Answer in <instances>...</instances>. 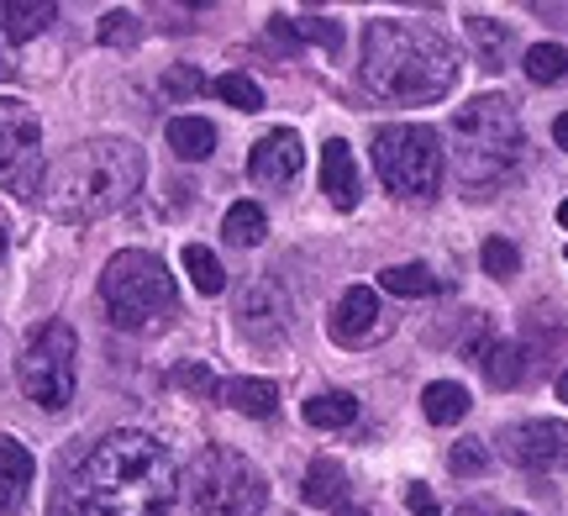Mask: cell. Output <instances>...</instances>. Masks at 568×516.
I'll return each instance as SVG.
<instances>
[{
	"mask_svg": "<svg viewBox=\"0 0 568 516\" xmlns=\"http://www.w3.org/2000/svg\"><path fill=\"white\" fill-rule=\"evenodd\" d=\"M564 259H568V249H564Z\"/></svg>",
	"mask_w": 568,
	"mask_h": 516,
	"instance_id": "obj_43",
	"label": "cell"
},
{
	"mask_svg": "<svg viewBox=\"0 0 568 516\" xmlns=\"http://www.w3.org/2000/svg\"><path fill=\"white\" fill-rule=\"evenodd\" d=\"M27 485H32V454L21 448L17 437H0V516L21 512Z\"/></svg>",
	"mask_w": 568,
	"mask_h": 516,
	"instance_id": "obj_15",
	"label": "cell"
},
{
	"mask_svg": "<svg viewBox=\"0 0 568 516\" xmlns=\"http://www.w3.org/2000/svg\"><path fill=\"white\" fill-rule=\"evenodd\" d=\"M500 448L516 469H531V475H552V469H568V422H552V416H537V422H516L500 433Z\"/></svg>",
	"mask_w": 568,
	"mask_h": 516,
	"instance_id": "obj_10",
	"label": "cell"
},
{
	"mask_svg": "<svg viewBox=\"0 0 568 516\" xmlns=\"http://www.w3.org/2000/svg\"><path fill=\"white\" fill-rule=\"evenodd\" d=\"M301 496L311 500V506H343L347 496V475H343V464L337 458H316L311 469H305V485H301Z\"/></svg>",
	"mask_w": 568,
	"mask_h": 516,
	"instance_id": "obj_18",
	"label": "cell"
},
{
	"mask_svg": "<svg viewBox=\"0 0 568 516\" xmlns=\"http://www.w3.org/2000/svg\"><path fill=\"white\" fill-rule=\"evenodd\" d=\"M558 401H568V370L558 374Z\"/></svg>",
	"mask_w": 568,
	"mask_h": 516,
	"instance_id": "obj_38",
	"label": "cell"
},
{
	"mask_svg": "<svg viewBox=\"0 0 568 516\" xmlns=\"http://www.w3.org/2000/svg\"><path fill=\"white\" fill-rule=\"evenodd\" d=\"M305 422L311 427H322V433H332V427H353L358 422V401L347 391H322L305 401Z\"/></svg>",
	"mask_w": 568,
	"mask_h": 516,
	"instance_id": "obj_22",
	"label": "cell"
},
{
	"mask_svg": "<svg viewBox=\"0 0 568 516\" xmlns=\"http://www.w3.org/2000/svg\"><path fill=\"white\" fill-rule=\"evenodd\" d=\"M479 364H485V380L495 391H510V385H521V374H527V353L516 348V343H495V337H489L485 353H479Z\"/></svg>",
	"mask_w": 568,
	"mask_h": 516,
	"instance_id": "obj_19",
	"label": "cell"
},
{
	"mask_svg": "<svg viewBox=\"0 0 568 516\" xmlns=\"http://www.w3.org/2000/svg\"><path fill=\"white\" fill-rule=\"evenodd\" d=\"M468 38L479 48V63H485V69H506V59H510V27L506 21L468 17Z\"/></svg>",
	"mask_w": 568,
	"mask_h": 516,
	"instance_id": "obj_24",
	"label": "cell"
},
{
	"mask_svg": "<svg viewBox=\"0 0 568 516\" xmlns=\"http://www.w3.org/2000/svg\"><path fill=\"white\" fill-rule=\"evenodd\" d=\"M101 42L105 48H111V42H116V48L138 42V17H132V11H105L101 17Z\"/></svg>",
	"mask_w": 568,
	"mask_h": 516,
	"instance_id": "obj_32",
	"label": "cell"
},
{
	"mask_svg": "<svg viewBox=\"0 0 568 516\" xmlns=\"http://www.w3.org/2000/svg\"><path fill=\"white\" fill-rule=\"evenodd\" d=\"M53 17H59V11H53L48 0H11V6H0V27H6V38L11 42L38 38Z\"/></svg>",
	"mask_w": 568,
	"mask_h": 516,
	"instance_id": "obj_20",
	"label": "cell"
},
{
	"mask_svg": "<svg viewBox=\"0 0 568 516\" xmlns=\"http://www.w3.org/2000/svg\"><path fill=\"white\" fill-rule=\"evenodd\" d=\"M101 301L105 316L122 332H142L174 311V274L163 269L159 253L122 249L111 253V264L101 269Z\"/></svg>",
	"mask_w": 568,
	"mask_h": 516,
	"instance_id": "obj_5",
	"label": "cell"
},
{
	"mask_svg": "<svg viewBox=\"0 0 568 516\" xmlns=\"http://www.w3.org/2000/svg\"><path fill=\"white\" fill-rule=\"evenodd\" d=\"M184 274L195 280V290H201V295H222V290H226L222 259H216L211 249H201V243H190V249H184Z\"/></svg>",
	"mask_w": 568,
	"mask_h": 516,
	"instance_id": "obj_27",
	"label": "cell"
},
{
	"mask_svg": "<svg viewBox=\"0 0 568 516\" xmlns=\"http://www.w3.org/2000/svg\"><path fill=\"white\" fill-rule=\"evenodd\" d=\"M74 327L69 322H42L27 348H21V364H17V380L27 401H38L42 412H63L74 401Z\"/></svg>",
	"mask_w": 568,
	"mask_h": 516,
	"instance_id": "obj_8",
	"label": "cell"
},
{
	"mask_svg": "<svg viewBox=\"0 0 568 516\" xmlns=\"http://www.w3.org/2000/svg\"><path fill=\"white\" fill-rule=\"evenodd\" d=\"M521 69H527L531 84H558L568 74V48H558V42H531Z\"/></svg>",
	"mask_w": 568,
	"mask_h": 516,
	"instance_id": "obj_26",
	"label": "cell"
},
{
	"mask_svg": "<svg viewBox=\"0 0 568 516\" xmlns=\"http://www.w3.org/2000/svg\"><path fill=\"white\" fill-rule=\"evenodd\" d=\"M163 90H169V95H201L205 80H201V69H195V63H174V69L163 74Z\"/></svg>",
	"mask_w": 568,
	"mask_h": 516,
	"instance_id": "obj_33",
	"label": "cell"
},
{
	"mask_svg": "<svg viewBox=\"0 0 568 516\" xmlns=\"http://www.w3.org/2000/svg\"><path fill=\"white\" fill-rule=\"evenodd\" d=\"M48 180V159H42V122L38 111L17 95H0V190L6 195H38Z\"/></svg>",
	"mask_w": 568,
	"mask_h": 516,
	"instance_id": "obj_9",
	"label": "cell"
},
{
	"mask_svg": "<svg viewBox=\"0 0 568 516\" xmlns=\"http://www.w3.org/2000/svg\"><path fill=\"white\" fill-rule=\"evenodd\" d=\"M379 290L406 295V301H426V295H437V290H443V280H437L426 264H389L385 274H379Z\"/></svg>",
	"mask_w": 568,
	"mask_h": 516,
	"instance_id": "obj_23",
	"label": "cell"
},
{
	"mask_svg": "<svg viewBox=\"0 0 568 516\" xmlns=\"http://www.w3.org/2000/svg\"><path fill=\"white\" fill-rule=\"evenodd\" d=\"M211 90H216L226 105H237V111H264V90L247 80V74H237V69H232V74H222Z\"/></svg>",
	"mask_w": 568,
	"mask_h": 516,
	"instance_id": "obj_28",
	"label": "cell"
},
{
	"mask_svg": "<svg viewBox=\"0 0 568 516\" xmlns=\"http://www.w3.org/2000/svg\"><path fill=\"white\" fill-rule=\"evenodd\" d=\"M190 500L201 516H258L268 500V485L253 469V458L211 443L190 464Z\"/></svg>",
	"mask_w": 568,
	"mask_h": 516,
	"instance_id": "obj_7",
	"label": "cell"
},
{
	"mask_svg": "<svg viewBox=\"0 0 568 516\" xmlns=\"http://www.w3.org/2000/svg\"><path fill=\"white\" fill-rule=\"evenodd\" d=\"M337 516H368L364 506H337Z\"/></svg>",
	"mask_w": 568,
	"mask_h": 516,
	"instance_id": "obj_39",
	"label": "cell"
},
{
	"mask_svg": "<svg viewBox=\"0 0 568 516\" xmlns=\"http://www.w3.org/2000/svg\"><path fill=\"white\" fill-rule=\"evenodd\" d=\"M406 506H410V512H416V516H443V506H437V496L426 490L422 479H410V485H406Z\"/></svg>",
	"mask_w": 568,
	"mask_h": 516,
	"instance_id": "obj_35",
	"label": "cell"
},
{
	"mask_svg": "<svg viewBox=\"0 0 568 516\" xmlns=\"http://www.w3.org/2000/svg\"><path fill=\"white\" fill-rule=\"evenodd\" d=\"M148 159L132 138H90L69 148L42 180V206L59 222H101L142 190Z\"/></svg>",
	"mask_w": 568,
	"mask_h": 516,
	"instance_id": "obj_3",
	"label": "cell"
},
{
	"mask_svg": "<svg viewBox=\"0 0 568 516\" xmlns=\"http://www.w3.org/2000/svg\"><path fill=\"white\" fill-rule=\"evenodd\" d=\"M322 195L337 211L358 206V164H353V148H347L343 138H332V143L322 148Z\"/></svg>",
	"mask_w": 568,
	"mask_h": 516,
	"instance_id": "obj_14",
	"label": "cell"
},
{
	"mask_svg": "<svg viewBox=\"0 0 568 516\" xmlns=\"http://www.w3.org/2000/svg\"><path fill=\"white\" fill-rule=\"evenodd\" d=\"M500 516H527V512H500Z\"/></svg>",
	"mask_w": 568,
	"mask_h": 516,
	"instance_id": "obj_42",
	"label": "cell"
},
{
	"mask_svg": "<svg viewBox=\"0 0 568 516\" xmlns=\"http://www.w3.org/2000/svg\"><path fill=\"white\" fill-rule=\"evenodd\" d=\"M521 117L510 95H474L447 122V164L468 190H495L521 169Z\"/></svg>",
	"mask_w": 568,
	"mask_h": 516,
	"instance_id": "obj_4",
	"label": "cell"
},
{
	"mask_svg": "<svg viewBox=\"0 0 568 516\" xmlns=\"http://www.w3.org/2000/svg\"><path fill=\"white\" fill-rule=\"evenodd\" d=\"M295 32H301V42H322L326 53H337V48H343V27H337V21H326V17L295 21Z\"/></svg>",
	"mask_w": 568,
	"mask_h": 516,
	"instance_id": "obj_31",
	"label": "cell"
},
{
	"mask_svg": "<svg viewBox=\"0 0 568 516\" xmlns=\"http://www.w3.org/2000/svg\"><path fill=\"white\" fill-rule=\"evenodd\" d=\"M169 148L180 153V159H211V148H216V127L205 122V117H174L169 122Z\"/></svg>",
	"mask_w": 568,
	"mask_h": 516,
	"instance_id": "obj_21",
	"label": "cell"
},
{
	"mask_svg": "<svg viewBox=\"0 0 568 516\" xmlns=\"http://www.w3.org/2000/svg\"><path fill=\"white\" fill-rule=\"evenodd\" d=\"M284 316H290V301L274 280H253V285L237 295V327L253 337V343H280L284 337Z\"/></svg>",
	"mask_w": 568,
	"mask_h": 516,
	"instance_id": "obj_12",
	"label": "cell"
},
{
	"mask_svg": "<svg viewBox=\"0 0 568 516\" xmlns=\"http://www.w3.org/2000/svg\"><path fill=\"white\" fill-rule=\"evenodd\" d=\"M216 401L243 416H274L280 385H274V380H216Z\"/></svg>",
	"mask_w": 568,
	"mask_h": 516,
	"instance_id": "obj_16",
	"label": "cell"
},
{
	"mask_svg": "<svg viewBox=\"0 0 568 516\" xmlns=\"http://www.w3.org/2000/svg\"><path fill=\"white\" fill-rule=\"evenodd\" d=\"M0 259H6V227H0Z\"/></svg>",
	"mask_w": 568,
	"mask_h": 516,
	"instance_id": "obj_41",
	"label": "cell"
},
{
	"mask_svg": "<svg viewBox=\"0 0 568 516\" xmlns=\"http://www.w3.org/2000/svg\"><path fill=\"white\" fill-rule=\"evenodd\" d=\"M326 327H332V337H337L343 348H364V343H379L389 332V316L374 290L353 285V290H343V301L332 306V322H326Z\"/></svg>",
	"mask_w": 568,
	"mask_h": 516,
	"instance_id": "obj_11",
	"label": "cell"
},
{
	"mask_svg": "<svg viewBox=\"0 0 568 516\" xmlns=\"http://www.w3.org/2000/svg\"><path fill=\"white\" fill-rule=\"evenodd\" d=\"M552 143H558V148H564V153H568V111H564V117H558V122H552Z\"/></svg>",
	"mask_w": 568,
	"mask_h": 516,
	"instance_id": "obj_37",
	"label": "cell"
},
{
	"mask_svg": "<svg viewBox=\"0 0 568 516\" xmlns=\"http://www.w3.org/2000/svg\"><path fill=\"white\" fill-rule=\"evenodd\" d=\"M305 164V148H301V132L295 127H274L268 138H258L253 148V159H247V174L258 180V185H290Z\"/></svg>",
	"mask_w": 568,
	"mask_h": 516,
	"instance_id": "obj_13",
	"label": "cell"
},
{
	"mask_svg": "<svg viewBox=\"0 0 568 516\" xmlns=\"http://www.w3.org/2000/svg\"><path fill=\"white\" fill-rule=\"evenodd\" d=\"M222 232H226V243H237V249H258V243H264V232H268L264 206H258V201H237V206L226 211Z\"/></svg>",
	"mask_w": 568,
	"mask_h": 516,
	"instance_id": "obj_25",
	"label": "cell"
},
{
	"mask_svg": "<svg viewBox=\"0 0 568 516\" xmlns=\"http://www.w3.org/2000/svg\"><path fill=\"white\" fill-rule=\"evenodd\" d=\"M558 222H564V227H568V201H564V206H558Z\"/></svg>",
	"mask_w": 568,
	"mask_h": 516,
	"instance_id": "obj_40",
	"label": "cell"
},
{
	"mask_svg": "<svg viewBox=\"0 0 568 516\" xmlns=\"http://www.w3.org/2000/svg\"><path fill=\"white\" fill-rule=\"evenodd\" d=\"M422 412L432 427H453V422H464L468 416V391L458 380H437V385H426L422 391Z\"/></svg>",
	"mask_w": 568,
	"mask_h": 516,
	"instance_id": "obj_17",
	"label": "cell"
},
{
	"mask_svg": "<svg viewBox=\"0 0 568 516\" xmlns=\"http://www.w3.org/2000/svg\"><path fill=\"white\" fill-rule=\"evenodd\" d=\"M447 469H453V475H485V469H489V448L479 443V437H464V443H453Z\"/></svg>",
	"mask_w": 568,
	"mask_h": 516,
	"instance_id": "obj_30",
	"label": "cell"
},
{
	"mask_svg": "<svg viewBox=\"0 0 568 516\" xmlns=\"http://www.w3.org/2000/svg\"><path fill=\"white\" fill-rule=\"evenodd\" d=\"M458 80V53L426 21L379 17L364 27V90L385 105H432Z\"/></svg>",
	"mask_w": 568,
	"mask_h": 516,
	"instance_id": "obj_2",
	"label": "cell"
},
{
	"mask_svg": "<svg viewBox=\"0 0 568 516\" xmlns=\"http://www.w3.org/2000/svg\"><path fill=\"white\" fill-rule=\"evenodd\" d=\"M268 38L280 42V48H290V53L301 48V32H295V21L290 17H268Z\"/></svg>",
	"mask_w": 568,
	"mask_h": 516,
	"instance_id": "obj_36",
	"label": "cell"
},
{
	"mask_svg": "<svg viewBox=\"0 0 568 516\" xmlns=\"http://www.w3.org/2000/svg\"><path fill=\"white\" fill-rule=\"evenodd\" d=\"M443 138L432 127L395 122L374 132V169L400 201H432L443 190Z\"/></svg>",
	"mask_w": 568,
	"mask_h": 516,
	"instance_id": "obj_6",
	"label": "cell"
},
{
	"mask_svg": "<svg viewBox=\"0 0 568 516\" xmlns=\"http://www.w3.org/2000/svg\"><path fill=\"white\" fill-rule=\"evenodd\" d=\"M174 385H180V391H211L216 395V380H211L205 364H180V370H174Z\"/></svg>",
	"mask_w": 568,
	"mask_h": 516,
	"instance_id": "obj_34",
	"label": "cell"
},
{
	"mask_svg": "<svg viewBox=\"0 0 568 516\" xmlns=\"http://www.w3.org/2000/svg\"><path fill=\"white\" fill-rule=\"evenodd\" d=\"M479 264H485V274H495V280H510V274L521 269V253H516V243H506V237H489L485 249H479Z\"/></svg>",
	"mask_w": 568,
	"mask_h": 516,
	"instance_id": "obj_29",
	"label": "cell"
},
{
	"mask_svg": "<svg viewBox=\"0 0 568 516\" xmlns=\"http://www.w3.org/2000/svg\"><path fill=\"white\" fill-rule=\"evenodd\" d=\"M180 490L174 458L148 433H105L69 479V516H169Z\"/></svg>",
	"mask_w": 568,
	"mask_h": 516,
	"instance_id": "obj_1",
	"label": "cell"
}]
</instances>
